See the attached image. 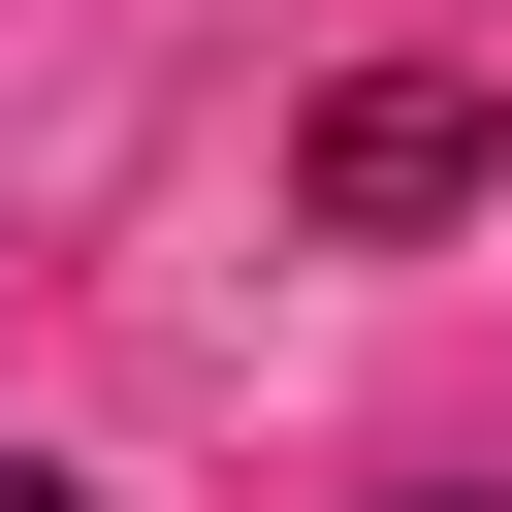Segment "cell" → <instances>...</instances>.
Returning a JSON list of instances; mask_svg holds the SVG:
<instances>
[{
    "instance_id": "obj_1",
    "label": "cell",
    "mask_w": 512,
    "mask_h": 512,
    "mask_svg": "<svg viewBox=\"0 0 512 512\" xmlns=\"http://www.w3.org/2000/svg\"><path fill=\"white\" fill-rule=\"evenodd\" d=\"M480 160H512V128H480V96H448V64H352V96H320V128H288V192H320V224H352V256H384V224H480Z\"/></svg>"
},
{
    "instance_id": "obj_2",
    "label": "cell",
    "mask_w": 512,
    "mask_h": 512,
    "mask_svg": "<svg viewBox=\"0 0 512 512\" xmlns=\"http://www.w3.org/2000/svg\"><path fill=\"white\" fill-rule=\"evenodd\" d=\"M0 512H96V480H32V448H0Z\"/></svg>"
},
{
    "instance_id": "obj_3",
    "label": "cell",
    "mask_w": 512,
    "mask_h": 512,
    "mask_svg": "<svg viewBox=\"0 0 512 512\" xmlns=\"http://www.w3.org/2000/svg\"><path fill=\"white\" fill-rule=\"evenodd\" d=\"M416 512H448V480H416Z\"/></svg>"
}]
</instances>
